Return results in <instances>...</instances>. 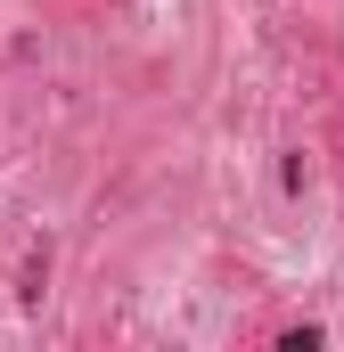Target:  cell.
<instances>
[{"label":"cell","mask_w":344,"mask_h":352,"mask_svg":"<svg viewBox=\"0 0 344 352\" xmlns=\"http://www.w3.org/2000/svg\"><path fill=\"white\" fill-rule=\"evenodd\" d=\"M279 352H320V328H312V320H303V328H287V336H279Z\"/></svg>","instance_id":"cell-2"},{"label":"cell","mask_w":344,"mask_h":352,"mask_svg":"<svg viewBox=\"0 0 344 352\" xmlns=\"http://www.w3.org/2000/svg\"><path fill=\"white\" fill-rule=\"evenodd\" d=\"M41 287H50V246H33V254H25V278H17V295H25V303H41Z\"/></svg>","instance_id":"cell-1"}]
</instances>
